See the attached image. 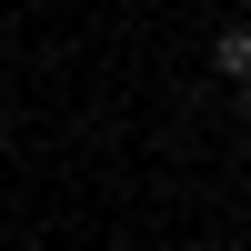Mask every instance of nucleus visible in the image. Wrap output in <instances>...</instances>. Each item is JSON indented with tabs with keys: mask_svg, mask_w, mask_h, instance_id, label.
Wrapping results in <instances>:
<instances>
[{
	"mask_svg": "<svg viewBox=\"0 0 251 251\" xmlns=\"http://www.w3.org/2000/svg\"><path fill=\"white\" fill-rule=\"evenodd\" d=\"M211 60H221V71H231V80L251 71V30H241V20H231V30H221V50H211Z\"/></svg>",
	"mask_w": 251,
	"mask_h": 251,
	"instance_id": "f257e3e1",
	"label": "nucleus"
},
{
	"mask_svg": "<svg viewBox=\"0 0 251 251\" xmlns=\"http://www.w3.org/2000/svg\"><path fill=\"white\" fill-rule=\"evenodd\" d=\"M241 111H251V71H241Z\"/></svg>",
	"mask_w": 251,
	"mask_h": 251,
	"instance_id": "f03ea898",
	"label": "nucleus"
}]
</instances>
